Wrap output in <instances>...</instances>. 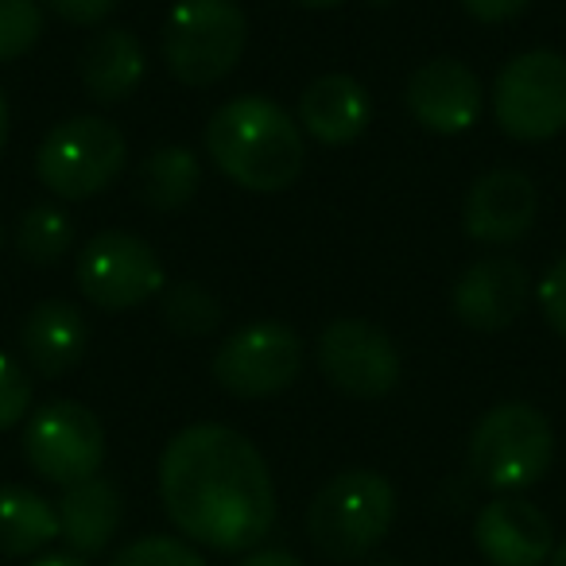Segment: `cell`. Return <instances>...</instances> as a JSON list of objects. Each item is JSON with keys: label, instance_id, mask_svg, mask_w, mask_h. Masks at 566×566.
<instances>
[{"label": "cell", "instance_id": "obj_34", "mask_svg": "<svg viewBox=\"0 0 566 566\" xmlns=\"http://www.w3.org/2000/svg\"><path fill=\"white\" fill-rule=\"evenodd\" d=\"M547 566H566V539L555 547V555H551V563Z\"/></svg>", "mask_w": 566, "mask_h": 566}, {"label": "cell", "instance_id": "obj_19", "mask_svg": "<svg viewBox=\"0 0 566 566\" xmlns=\"http://www.w3.org/2000/svg\"><path fill=\"white\" fill-rule=\"evenodd\" d=\"M144 74H148V59H144V43L136 40L128 28H102L90 35L78 59V78L82 90L94 97L97 105H120L140 90Z\"/></svg>", "mask_w": 566, "mask_h": 566}, {"label": "cell", "instance_id": "obj_16", "mask_svg": "<svg viewBox=\"0 0 566 566\" xmlns=\"http://www.w3.org/2000/svg\"><path fill=\"white\" fill-rule=\"evenodd\" d=\"M20 349H24V361L35 377H66L71 369H78V361L90 349L86 315L66 300L35 303L20 326Z\"/></svg>", "mask_w": 566, "mask_h": 566}, {"label": "cell", "instance_id": "obj_14", "mask_svg": "<svg viewBox=\"0 0 566 566\" xmlns=\"http://www.w3.org/2000/svg\"><path fill=\"white\" fill-rule=\"evenodd\" d=\"M527 295H532V280L516 256H481L458 275L450 307L465 331L496 334L524 315Z\"/></svg>", "mask_w": 566, "mask_h": 566}, {"label": "cell", "instance_id": "obj_15", "mask_svg": "<svg viewBox=\"0 0 566 566\" xmlns=\"http://www.w3.org/2000/svg\"><path fill=\"white\" fill-rule=\"evenodd\" d=\"M473 543L489 566H547L558 547L547 512L524 496H493L473 520Z\"/></svg>", "mask_w": 566, "mask_h": 566}, {"label": "cell", "instance_id": "obj_3", "mask_svg": "<svg viewBox=\"0 0 566 566\" xmlns=\"http://www.w3.org/2000/svg\"><path fill=\"white\" fill-rule=\"evenodd\" d=\"M465 462L489 493H524L547 478L555 462V427L527 400L493 403L470 431Z\"/></svg>", "mask_w": 566, "mask_h": 566}, {"label": "cell", "instance_id": "obj_4", "mask_svg": "<svg viewBox=\"0 0 566 566\" xmlns=\"http://www.w3.org/2000/svg\"><path fill=\"white\" fill-rule=\"evenodd\" d=\"M159 51L175 82L190 90L218 86L249 51V17L237 0H175Z\"/></svg>", "mask_w": 566, "mask_h": 566}, {"label": "cell", "instance_id": "obj_12", "mask_svg": "<svg viewBox=\"0 0 566 566\" xmlns=\"http://www.w3.org/2000/svg\"><path fill=\"white\" fill-rule=\"evenodd\" d=\"M403 105H408L411 120L419 128H427L434 136H458L478 125L481 105H485V90H481V78L462 59L439 55V59H427L408 78Z\"/></svg>", "mask_w": 566, "mask_h": 566}, {"label": "cell", "instance_id": "obj_7", "mask_svg": "<svg viewBox=\"0 0 566 566\" xmlns=\"http://www.w3.org/2000/svg\"><path fill=\"white\" fill-rule=\"evenodd\" d=\"M74 280H78L82 300L105 315L144 307L159 300V292L167 287L159 252L128 229H105L90 237L74 260Z\"/></svg>", "mask_w": 566, "mask_h": 566}, {"label": "cell", "instance_id": "obj_5", "mask_svg": "<svg viewBox=\"0 0 566 566\" xmlns=\"http://www.w3.org/2000/svg\"><path fill=\"white\" fill-rule=\"evenodd\" d=\"M396 520V489L377 470H346L315 493L307 535L331 563H357L380 547Z\"/></svg>", "mask_w": 566, "mask_h": 566}, {"label": "cell", "instance_id": "obj_1", "mask_svg": "<svg viewBox=\"0 0 566 566\" xmlns=\"http://www.w3.org/2000/svg\"><path fill=\"white\" fill-rule=\"evenodd\" d=\"M159 501L190 543L241 555L275 524V481L256 442L226 423H190L159 454Z\"/></svg>", "mask_w": 566, "mask_h": 566}, {"label": "cell", "instance_id": "obj_36", "mask_svg": "<svg viewBox=\"0 0 566 566\" xmlns=\"http://www.w3.org/2000/svg\"><path fill=\"white\" fill-rule=\"evenodd\" d=\"M369 4H388V0H369Z\"/></svg>", "mask_w": 566, "mask_h": 566}, {"label": "cell", "instance_id": "obj_20", "mask_svg": "<svg viewBox=\"0 0 566 566\" xmlns=\"http://www.w3.org/2000/svg\"><path fill=\"white\" fill-rule=\"evenodd\" d=\"M59 539V512L28 485H0V555L24 558Z\"/></svg>", "mask_w": 566, "mask_h": 566}, {"label": "cell", "instance_id": "obj_25", "mask_svg": "<svg viewBox=\"0 0 566 566\" xmlns=\"http://www.w3.org/2000/svg\"><path fill=\"white\" fill-rule=\"evenodd\" d=\"M109 566H206V558L171 535H140L125 551H117Z\"/></svg>", "mask_w": 566, "mask_h": 566}, {"label": "cell", "instance_id": "obj_10", "mask_svg": "<svg viewBox=\"0 0 566 566\" xmlns=\"http://www.w3.org/2000/svg\"><path fill=\"white\" fill-rule=\"evenodd\" d=\"M24 458L51 485H78L97 478L105 462V427L78 400H48L28 416Z\"/></svg>", "mask_w": 566, "mask_h": 566}, {"label": "cell", "instance_id": "obj_8", "mask_svg": "<svg viewBox=\"0 0 566 566\" xmlns=\"http://www.w3.org/2000/svg\"><path fill=\"white\" fill-rule=\"evenodd\" d=\"M493 117L520 144L555 140L566 128V55L535 48L509 59L493 82Z\"/></svg>", "mask_w": 566, "mask_h": 566}, {"label": "cell", "instance_id": "obj_32", "mask_svg": "<svg viewBox=\"0 0 566 566\" xmlns=\"http://www.w3.org/2000/svg\"><path fill=\"white\" fill-rule=\"evenodd\" d=\"M28 566H90L86 558H78V555H43V558H35V563H28Z\"/></svg>", "mask_w": 566, "mask_h": 566}, {"label": "cell", "instance_id": "obj_2", "mask_svg": "<svg viewBox=\"0 0 566 566\" xmlns=\"http://www.w3.org/2000/svg\"><path fill=\"white\" fill-rule=\"evenodd\" d=\"M206 151L233 187L280 195L295 187L307 164V136L292 113L272 97H229L206 120Z\"/></svg>", "mask_w": 566, "mask_h": 566}, {"label": "cell", "instance_id": "obj_18", "mask_svg": "<svg viewBox=\"0 0 566 566\" xmlns=\"http://www.w3.org/2000/svg\"><path fill=\"white\" fill-rule=\"evenodd\" d=\"M59 512V535L66 539L71 555H102L120 532L125 520V496H120L117 481L109 478H86L78 485H66L63 496L55 501Z\"/></svg>", "mask_w": 566, "mask_h": 566}, {"label": "cell", "instance_id": "obj_6", "mask_svg": "<svg viewBox=\"0 0 566 566\" xmlns=\"http://www.w3.org/2000/svg\"><path fill=\"white\" fill-rule=\"evenodd\" d=\"M128 167V140L113 120L82 113L59 120L35 151V179L63 202L105 195Z\"/></svg>", "mask_w": 566, "mask_h": 566}, {"label": "cell", "instance_id": "obj_35", "mask_svg": "<svg viewBox=\"0 0 566 566\" xmlns=\"http://www.w3.org/2000/svg\"><path fill=\"white\" fill-rule=\"evenodd\" d=\"M365 566H403L400 558H392V555H377L373 563H365Z\"/></svg>", "mask_w": 566, "mask_h": 566}, {"label": "cell", "instance_id": "obj_27", "mask_svg": "<svg viewBox=\"0 0 566 566\" xmlns=\"http://www.w3.org/2000/svg\"><path fill=\"white\" fill-rule=\"evenodd\" d=\"M535 300L547 318V326L566 342V256L551 260V268L539 275V287H535Z\"/></svg>", "mask_w": 566, "mask_h": 566}, {"label": "cell", "instance_id": "obj_29", "mask_svg": "<svg viewBox=\"0 0 566 566\" xmlns=\"http://www.w3.org/2000/svg\"><path fill=\"white\" fill-rule=\"evenodd\" d=\"M462 9L478 24H509L532 9V0H462Z\"/></svg>", "mask_w": 566, "mask_h": 566}, {"label": "cell", "instance_id": "obj_28", "mask_svg": "<svg viewBox=\"0 0 566 566\" xmlns=\"http://www.w3.org/2000/svg\"><path fill=\"white\" fill-rule=\"evenodd\" d=\"M43 4H48L59 20H66V24L97 28V24H105L113 12H117L120 0H43Z\"/></svg>", "mask_w": 566, "mask_h": 566}, {"label": "cell", "instance_id": "obj_37", "mask_svg": "<svg viewBox=\"0 0 566 566\" xmlns=\"http://www.w3.org/2000/svg\"><path fill=\"white\" fill-rule=\"evenodd\" d=\"M0 244H4V233H0Z\"/></svg>", "mask_w": 566, "mask_h": 566}, {"label": "cell", "instance_id": "obj_13", "mask_svg": "<svg viewBox=\"0 0 566 566\" xmlns=\"http://www.w3.org/2000/svg\"><path fill=\"white\" fill-rule=\"evenodd\" d=\"M535 213H539V190L532 175L516 167H496L485 171L462 202V233L473 244H516L532 233Z\"/></svg>", "mask_w": 566, "mask_h": 566}, {"label": "cell", "instance_id": "obj_33", "mask_svg": "<svg viewBox=\"0 0 566 566\" xmlns=\"http://www.w3.org/2000/svg\"><path fill=\"white\" fill-rule=\"evenodd\" d=\"M292 4L311 9V12H326V9H338V4H346V0H292Z\"/></svg>", "mask_w": 566, "mask_h": 566}, {"label": "cell", "instance_id": "obj_17", "mask_svg": "<svg viewBox=\"0 0 566 566\" xmlns=\"http://www.w3.org/2000/svg\"><path fill=\"white\" fill-rule=\"evenodd\" d=\"M300 128L315 144H354L373 120V97L354 74H323L300 97Z\"/></svg>", "mask_w": 566, "mask_h": 566}, {"label": "cell", "instance_id": "obj_9", "mask_svg": "<svg viewBox=\"0 0 566 566\" xmlns=\"http://www.w3.org/2000/svg\"><path fill=\"white\" fill-rule=\"evenodd\" d=\"M303 338L287 323H252L233 331L213 354V380L233 400H272L292 388L303 373Z\"/></svg>", "mask_w": 566, "mask_h": 566}, {"label": "cell", "instance_id": "obj_21", "mask_svg": "<svg viewBox=\"0 0 566 566\" xmlns=\"http://www.w3.org/2000/svg\"><path fill=\"white\" fill-rule=\"evenodd\" d=\"M140 198L156 213H179L195 202L198 187H202V164L190 148L182 144H167L156 148L140 164Z\"/></svg>", "mask_w": 566, "mask_h": 566}, {"label": "cell", "instance_id": "obj_26", "mask_svg": "<svg viewBox=\"0 0 566 566\" xmlns=\"http://www.w3.org/2000/svg\"><path fill=\"white\" fill-rule=\"evenodd\" d=\"M32 416V377L17 357L0 354V434Z\"/></svg>", "mask_w": 566, "mask_h": 566}, {"label": "cell", "instance_id": "obj_22", "mask_svg": "<svg viewBox=\"0 0 566 566\" xmlns=\"http://www.w3.org/2000/svg\"><path fill=\"white\" fill-rule=\"evenodd\" d=\"M159 315H164L167 331L179 334V338H206L221 326L226 307L210 287L195 280H179L159 292Z\"/></svg>", "mask_w": 566, "mask_h": 566}, {"label": "cell", "instance_id": "obj_31", "mask_svg": "<svg viewBox=\"0 0 566 566\" xmlns=\"http://www.w3.org/2000/svg\"><path fill=\"white\" fill-rule=\"evenodd\" d=\"M9 136H12V109H9L4 90H0V151L9 148Z\"/></svg>", "mask_w": 566, "mask_h": 566}, {"label": "cell", "instance_id": "obj_23", "mask_svg": "<svg viewBox=\"0 0 566 566\" xmlns=\"http://www.w3.org/2000/svg\"><path fill=\"white\" fill-rule=\"evenodd\" d=\"M71 244H74V226L66 218V210H59L55 202H40L20 213L17 252L28 264H40V268L59 264L71 252Z\"/></svg>", "mask_w": 566, "mask_h": 566}, {"label": "cell", "instance_id": "obj_30", "mask_svg": "<svg viewBox=\"0 0 566 566\" xmlns=\"http://www.w3.org/2000/svg\"><path fill=\"white\" fill-rule=\"evenodd\" d=\"M241 566H307V563H303V558H295L292 551L268 547V551H252V555L244 558Z\"/></svg>", "mask_w": 566, "mask_h": 566}, {"label": "cell", "instance_id": "obj_24", "mask_svg": "<svg viewBox=\"0 0 566 566\" xmlns=\"http://www.w3.org/2000/svg\"><path fill=\"white\" fill-rule=\"evenodd\" d=\"M43 40L40 0H0V63H17Z\"/></svg>", "mask_w": 566, "mask_h": 566}, {"label": "cell", "instance_id": "obj_11", "mask_svg": "<svg viewBox=\"0 0 566 566\" xmlns=\"http://www.w3.org/2000/svg\"><path fill=\"white\" fill-rule=\"evenodd\" d=\"M318 373L349 400H380L400 385V349L369 318H334L315 346Z\"/></svg>", "mask_w": 566, "mask_h": 566}]
</instances>
